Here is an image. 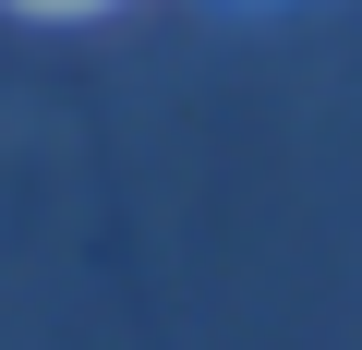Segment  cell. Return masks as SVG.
<instances>
[{
    "mask_svg": "<svg viewBox=\"0 0 362 350\" xmlns=\"http://www.w3.org/2000/svg\"><path fill=\"white\" fill-rule=\"evenodd\" d=\"M49 13H61V0H49Z\"/></svg>",
    "mask_w": 362,
    "mask_h": 350,
    "instance_id": "obj_1",
    "label": "cell"
}]
</instances>
